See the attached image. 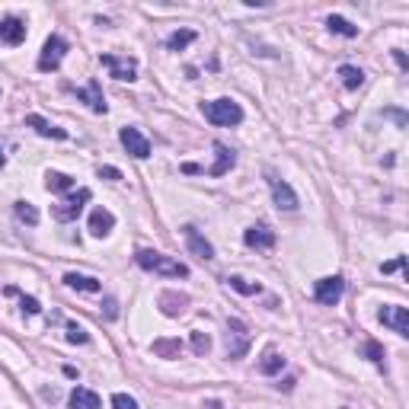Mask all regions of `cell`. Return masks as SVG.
<instances>
[{
    "instance_id": "6da1fadb",
    "label": "cell",
    "mask_w": 409,
    "mask_h": 409,
    "mask_svg": "<svg viewBox=\"0 0 409 409\" xmlns=\"http://www.w3.org/2000/svg\"><path fill=\"white\" fill-rule=\"evenodd\" d=\"M134 262H138L144 272H157V275H166V278H185V275H189V266H182L179 259H170V256H163V253H153V249H138Z\"/></svg>"
},
{
    "instance_id": "7a4b0ae2",
    "label": "cell",
    "mask_w": 409,
    "mask_h": 409,
    "mask_svg": "<svg viewBox=\"0 0 409 409\" xmlns=\"http://www.w3.org/2000/svg\"><path fill=\"white\" fill-rule=\"evenodd\" d=\"M202 112L211 125H221V128L240 125L243 121V109H240V102H234V99H211L202 106Z\"/></svg>"
},
{
    "instance_id": "3957f363",
    "label": "cell",
    "mask_w": 409,
    "mask_h": 409,
    "mask_svg": "<svg viewBox=\"0 0 409 409\" xmlns=\"http://www.w3.org/2000/svg\"><path fill=\"white\" fill-rule=\"evenodd\" d=\"M249 329L243 320H227V332H224V345H227V358H243L249 351Z\"/></svg>"
},
{
    "instance_id": "277c9868",
    "label": "cell",
    "mask_w": 409,
    "mask_h": 409,
    "mask_svg": "<svg viewBox=\"0 0 409 409\" xmlns=\"http://www.w3.org/2000/svg\"><path fill=\"white\" fill-rule=\"evenodd\" d=\"M345 294V278L342 275H329V278H320L313 285V298L320 300L323 307H336Z\"/></svg>"
},
{
    "instance_id": "5b68a950",
    "label": "cell",
    "mask_w": 409,
    "mask_h": 409,
    "mask_svg": "<svg viewBox=\"0 0 409 409\" xmlns=\"http://www.w3.org/2000/svg\"><path fill=\"white\" fill-rule=\"evenodd\" d=\"M64 51H67V42H64L61 36H48L42 45V55H38V70H58L64 61Z\"/></svg>"
},
{
    "instance_id": "8992f818",
    "label": "cell",
    "mask_w": 409,
    "mask_h": 409,
    "mask_svg": "<svg viewBox=\"0 0 409 409\" xmlns=\"http://www.w3.org/2000/svg\"><path fill=\"white\" fill-rule=\"evenodd\" d=\"M89 198H93V192L89 189H80V192H74V195H67V198H61V202L55 204V211H51V214H55V221H77V214H80L83 211V204L89 202Z\"/></svg>"
},
{
    "instance_id": "52a82bcc",
    "label": "cell",
    "mask_w": 409,
    "mask_h": 409,
    "mask_svg": "<svg viewBox=\"0 0 409 409\" xmlns=\"http://www.w3.org/2000/svg\"><path fill=\"white\" fill-rule=\"evenodd\" d=\"M119 141H121V147H125L134 160H147V157H151V141H147L138 128H121Z\"/></svg>"
},
{
    "instance_id": "ba28073f",
    "label": "cell",
    "mask_w": 409,
    "mask_h": 409,
    "mask_svg": "<svg viewBox=\"0 0 409 409\" xmlns=\"http://www.w3.org/2000/svg\"><path fill=\"white\" fill-rule=\"evenodd\" d=\"M102 67L112 70L115 80H134L138 77V61L134 58H119V55H102Z\"/></svg>"
},
{
    "instance_id": "9c48e42d",
    "label": "cell",
    "mask_w": 409,
    "mask_h": 409,
    "mask_svg": "<svg viewBox=\"0 0 409 409\" xmlns=\"http://www.w3.org/2000/svg\"><path fill=\"white\" fill-rule=\"evenodd\" d=\"M275 230L268 227V224H253V227L243 234V243H246L249 249H272L275 246Z\"/></svg>"
},
{
    "instance_id": "30bf717a",
    "label": "cell",
    "mask_w": 409,
    "mask_h": 409,
    "mask_svg": "<svg viewBox=\"0 0 409 409\" xmlns=\"http://www.w3.org/2000/svg\"><path fill=\"white\" fill-rule=\"evenodd\" d=\"M381 323L390 326L393 332H400V336H409V310L400 304H390L381 310Z\"/></svg>"
},
{
    "instance_id": "8fae6325",
    "label": "cell",
    "mask_w": 409,
    "mask_h": 409,
    "mask_svg": "<svg viewBox=\"0 0 409 409\" xmlns=\"http://www.w3.org/2000/svg\"><path fill=\"white\" fill-rule=\"evenodd\" d=\"M268 185H272V198L275 204H278V211H298V195H294V189L285 182V179H268Z\"/></svg>"
},
{
    "instance_id": "7c38bea8",
    "label": "cell",
    "mask_w": 409,
    "mask_h": 409,
    "mask_svg": "<svg viewBox=\"0 0 409 409\" xmlns=\"http://www.w3.org/2000/svg\"><path fill=\"white\" fill-rule=\"evenodd\" d=\"M182 236H185V243H189V249L198 256V259H204V262H208V259H214V246H211V243L204 240L202 234H198V227H192V224H185V227H182Z\"/></svg>"
},
{
    "instance_id": "4fadbf2b",
    "label": "cell",
    "mask_w": 409,
    "mask_h": 409,
    "mask_svg": "<svg viewBox=\"0 0 409 409\" xmlns=\"http://www.w3.org/2000/svg\"><path fill=\"white\" fill-rule=\"evenodd\" d=\"M0 42L4 45H23L26 42V23L19 16L0 19Z\"/></svg>"
},
{
    "instance_id": "5bb4252c",
    "label": "cell",
    "mask_w": 409,
    "mask_h": 409,
    "mask_svg": "<svg viewBox=\"0 0 409 409\" xmlns=\"http://www.w3.org/2000/svg\"><path fill=\"white\" fill-rule=\"evenodd\" d=\"M77 99H80V102H87V106L93 109V112H99V115L109 109V106H106V96H102L99 80H89L83 89H77Z\"/></svg>"
},
{
    "instance_id": "9a60e30c",
    "label": "cell",
    "mask_w": 409,
    "mask_h": 409,
    "mask_svg": "<svg viewBox=\"0 0 409 409\" xmlns=\"http://www.w3.org/2000/svg\"><path fill=\"white\" fill-rule=\"evenodd\" d=\"M115 227V214L106 208H96L93 214H89V234L93 236H109V230Z\"/></svg>"
},
{
    "instance_id": "2e32d148",
    "label": "cell",
    "mask_w": 409,
    "mask_h": 409,
    "mask_svg": "<svg viewBox=\"0 0 409 409\" xmlns=\"http://www.w3.org/2000/svg\"><path fill=\"white\" fill-rule=\"evenodd\" d=\"M26 125L36 128V131L42 134V138H58V141L67 138V131H64V128L51 125V121H48V119H42V115H26Z\"/></svg>"
},
{
    "instance_id": "e0dca14e",
    "label": "cell",
    "mask_w": 409,
    "mask_h": 409,
    "mask_svg": "<svg viewBox=\"0 0 409 409\" xmlns=\"http://www.w3.org/2000/svg\"><path fill=\"white\" fill-rule=\"evenodd\" d=\"M214 153H217V163L208 170V176H224V173H230V166L236 163L234 151H230L227 144H221V141H217V144H214Z\"/></svg>"
},
{
    "instance_id": "ac0fdd59",
    "label": "cell",
    "mask_w": 409,
    "mask_h": 409,
    "mask_svg": "<svg viewBox=\"0 0 409 409\" xmlns=\"http://www.w3.org/2000/svg\"><path fill=\"white\" fill-rule=\"evenodd\" d=\"M70 406H74V409H99L102 400H99V393H93V390L74 387V390H70Z\"/></svg>"
},
{
    "instance_id": "d6986e66",
    "label": "cell",
    "mask_w": 409,
    "mask_h": 409,
    "mask_svg": "<svg viewBox=\"0 0 409 409\" xmlns=\"http://www.w3.org/2000/svg\"><path fill=\"white\" fill-rule=\"evenodd\" d=\"M185 304H189V298H185V294H176V291H163V294H160V307H163L166 317H179V313L185 310Z\"/></svg>"
},
{
    "instance_id": "ffe728a7",
    "label": "cell",
    "mask_w": 409,
    "mask_h": 409,
    "mask_svg": "<svg viewBox=\"0 0 409 409\" xmlns=\"http://www.w3.org/2000/svg\"><path fill=\"white\" fill-rule=\"evenodd\" d=\"M64 285L74 288V291H89V294H96V291L102 288L96 278H89V275H77V272H67V275H64Z\"/></svg>"
},
{
    "instance_id": "44dd1931",
    "label": "cell",
    "mask_w": 409,
    "mask_h": 409,
    "mask_svg": "<svg viewBox=\"0 0 409 409\" xmlns=\"http://www.w3.org/2000/svg\"><path fill=\"white\" fill-rule=\"evenodd\" d=\"M339 77H342L345 89H358L364 83V70L355 67V64H342V67H339Z\"/></svg>"
},
{
    "instance_id": "7402d4cb",
    "label": "cell",
    "mask_w": 409,
    "mask_h": 409,
    "mask_svg": "<svg viewBox=\"0 0 409 409\" xmlns=\"http://www.w3.org/2000/svg\"><path fill=\"white\" fill-rule=\"evenodd\" d=\"M192 42H195V32H192V29H176L170 38H166V48H170V51H182L185 45H192Z\"/></svg>"
},
{
    "instance_id": "603a6c76",
    "label": "cell",
    "mask_w": 409,
    "mask_h": 409,
    "mask_svg": "<svg viewBox=\"0 0 409 409\" xmlns=\"http://www.w3.org/2000/svg\"><path fill=\"white\" fill-rule=\"evenodd\" d=\"M45 185H48V192H67L70 185H74V179H70L67 173H55V170H51L48 176H45Z\"/></svg>"
},
{
    "instance_id": "cb8c5ba5",
    "label": "cell",
    "mask_w": 409,
    "mask_h": 409,
    "mask_svg": "<svg viewBox=\"0 0 409 409\" xmlns=\"http://www.w3.org/2000/svg\"><path fill=\"white\" fill-rule=\"evenodd\" d=\"M326 26H329V32H336V36H345V38H355L358 36V29L349 23V19H342V16H329L326 19Z\"/></svg>"
},
{
    "instance_id": "d4e9b609",
    "label": "cell",
    "mask_w": 409,
    "mask_h": 409,
    "mask_svg": "<svg viewBox=\"0 0 409 409\" xmlns=\"http://www.w3.org/2000/svg\"><path fill=\"white\" fill-rule=\"evenodd\" d=\"M13 211H16V217L23 224H29V227H36V224H38V211H36V204H32V202H16V204H13Z\"/></svg>"
},
{
    "instance_id": "484cf974",
    "label": "cell",
    "mask_w": 409,
    "mask_h": 409,
    "mask_svg": "<svg viewBox=\"0 0 409 409\" xmlns=\"http://www.w3.org/2000/svg\"><path fill=\"white\" fill-rule=\"evenodd\" d=\"M281 368H285V358H281L278 351H266V358L259 361V371H262V374H278Z\"/></svg>"
},
{
    "instance_id": "4316f807",
    "label": "cell",
    "mask_w": 409,
    "mask_h": 409,
    "mask_svg": "<svg viewBox=\"0 0 409 409\" xmlns=\"http://www.w3.org/2000/svg\"><path fill=\"white\" fill-rule=\"evenodd\" d=\"M179 349H182L179 339H157V342H153V351H157L160 358H176Z\"/></svg>"
},
{
    "instance_id": "83f0119b",
    "label": "cell",
    "mask_w": 409,
    "mask_h": 409,
    "mask_svg": "<svg viewBox=\"0 0 409 409\" xmlns=\"http://www.w3.org/2000/svg\"><path fill=\"white\" fill-rule=\"evenodd\" d=\"M67 342H74V345H87V342H89V332L83 329V326H77V323H67Z\"/></svg>"
},
{
    "instance_id": "f1b7e54d",
    "label": "cell",
    "mask_w": 409,
    "mask_h": 409,
    "mask_svg": "<svg viewBox=\"0 0 409 409\" xmlns=\"http://www.w3.org/2000/svg\"><path fill=\"white\" fill-rule=\"evenodd\" d=\"M208 349H211V339L204 336V332H192V351L202 358V355H208Z\"/></svg>"
},
{
    "instance_id": "f546056e",
    "label": "cell",
    "mask_w": 409,
    "mask_h": 409,
    "mask_svg": "<svg viewBox=\"0 0 409 409\" xmlns=\"http://www.w3.org/2000/svg\"><path fill=\"white\" fill-rule=\"evenodd\" d=\"M227 285L234 288V291H240V294H259L262 291L259 285H249L246 278H236V275H234V278H227Z\"/></svg>"
},
{
    "instance_id": "4dcf8cb0",
    "label": "cell",
    "mask_w": 409,
    "mask_h": 409,
    "mask_svg": "<svg viewBox=\"0 0 409 409\" xmlns=\"http://www.w3.org/2000/svg\"><path fill=\"white\" fill-rule=\"evenodd\" d=\"M364 355H368L374 364H383V349L374 342V339H371V342H364Z\"/></svg>"
},
{
    "instance_id": "1f68e13d",
    "label": "cell",
    "mask_w": 409,
    "mask_h": 409,
    "mask_svg": "<svg viewBox=\"0 0 409 409\" xmlns=\"http://www.w3.org/2000/svg\"><path fill=\"white\" fill-rule=\"evenodd\" d=\"M112 409H138V403H134L128 393H115L112 396Z\"/></svg>"
},
{
    "instance_id": "d6a6232c",
    "label": "cell",
    "mask_w": 409,
    "mask_h": 409,
    "mask_svg": "<svg viewBox=\"0 0 409 409\" xmlns=\"http://www.w3.org/2000/svg\"><path fill=\"white\" fill-rule=\"evenodd\" d=\"M19 304H23L26 313H42V304H38L36 298H26V294H23V298H19Z\"/></svg>"
},
{
    "instance_id": "836d02e7",
    "label": "cell",
    "mask_w": 409,
    "mask_h": 409,
    "mask_svg": "<svg viewBox=\"0 0 409 409\" xmlns=\"http://www.w3.org/2000/svg\"><path fill=\"white\" fill-rule=\"evenodd\" d=\"M403 266H406V259L400 256V259H393V262H383L381 272H396V268H403Z\"/></svg>"
},
{
    "instance_id": "e575fe53",
    "label": "cell",
    "mask_w": 409,
    "mask_h": 409,
    "mask_svg": "<svg viewBox=\"0 0 409 409\" xmlns=\"http://www.w3.org/2000/svg\"><path fill=\"white\" fill-rule=\"evenodd\" d=\"M99 176L102 179H121V173L115 170V166H99Z\"/></svg>"
},
{
    "instance_id": "d590c367",
    "label": "cell",
    "mask_w": 409,
    "mask_h": 409,
    "mask_svg": "<svg viewBox=\"0 0 409 409\" xmlns=\"http://www.w3.org/2000/svg\"><path fill=\"white\" fill-rule=\"evenodd\" d=\"M106 317H109V320H115V317H119V310H115V300H112V298L106 300Z\"/></svg>"
},
{
    "instance_id": "8d00e7d4",
    "label": "cell",
    "mask_w": 409,
    "mask_h": 409,
    "mask_svg": "<svg viewBox=\"0 0 409 409\" xmlns=\"http://www.w3.org/2000/svg\"><path fill=\"white\" fill-rule=\"evenodd\" d=\"M393 58H396V64H400V67H406V55H403V51H393Z\"/></svg>"
},
{
    "instance_id": "74e56055",
    "label": "cell",
    "mask_w": 409,
    "mask_h": 409,
    "mask_svg": "<svg viewBox=\"0 0 409 409\" xmlns=\"http://www.w3.org/2000/svg\"><path fill=\"white\" fill-rule=\"evenodd\" d=\"M4 163H6V157H4V151H0V170H4Z\"/></svg>"
}]
</instances>
